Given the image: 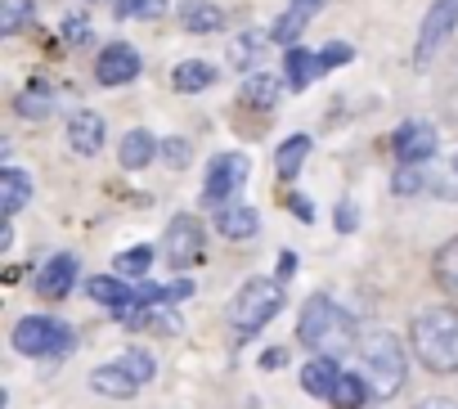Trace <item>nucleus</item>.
Returning a JSON list of instances; mask_svg holds the SVG:
<instances>
[{
  "mask_svg": "<svg viewBox=\"0 0 458 409\" xmlns=\"http://www.w3.org/2000/svg\"><path fill=\"white\" fill-rule=\"evenodd\" d=\"M140 68H144L140 50H135V46H126V41H113V46L99 55L95 77H99V86H126V81H135V77H140Z\"/></svg>",
  "mask_w": 458,
  "mask_h": 409,
  "instance_id": "obj_9",
  "label": "nucleus"
},
{
  "mask_svg": "<svg viewBox=\"0 0 458 409\" xmlns=\"http://www.w3.org/2000/svg\"><path fill=\"white\" fill-rule=\"evenodd\" d=\"M342 369H337V355H315L301 364V387L315 396V400H333V387H337Z\"/></svg>",
  "mask_w": 458,
  "mask_h": 409,
  "instance_id": "obj_17",
  "label": "nucleus"
},
{
  "mask_svg": "<svg viewBox=\"0 0 458 409\" xmlns=\"http://www.w3.org/2000/svg\"><path fill=\"white\" fill-rule=\"evenodd\" d=\"M252 175V158L248 153H216L207 166V184H202V202L207 208H225Z\"/></svg>",
  "mask_w": 458,
  "mask_h": 409,
  "instance_id": "obj_6",
  "label": "nucleus"
},
{
  "mask_svg": "<svg viewBox=\"0 0 458 409\" xmlns=\"http://www.w3.org/2000/svg\"><path fill=\"white\" fill-rule=\"evenodd\" d=\"M148 266H153V248H148V243L126 248V252L117 257V275H135V279H144V275H148Z\"/></svg>",
  "mask_w": 458,
  "mask_h": 409,
  "instance_id": "obj_29",
  "label": "nucleus"
},
{
  "mask_svg": "<svg viewBox=\"0 0 458 409\" xmlns=\"http://www.w3.org/2000/svg\"><path fill=\"white\" fill-rule=\"evenodd\" d=\"M171 86H175L180 95H202V90L216 86V68L202 64V59H184V64L171 68Z\"/></svg>",
  "mask_w": 458,
  "mask_h": 409,
  "instance_id": "obj_20",
  "label": "nucleus"
},
{
  "mask_svg": "<svg viewBox=\"0 0 458 409\" xmlns=\"http://www.w3.org/2000/svg\"><path fill=\"white\" fill-rule=\"evenodd\" d=\"M180 28L184 32H220L225 10H216L211 0H180Z\"/></svg>",
  "mask_w": 458,
  "mask_h": 409,
  "instance_id": "obj_21",
  "label": "nucleus"
},
{
  "mask_svg": "<svg viewBox=\"0 0 458 409\" xmlns=\"http://www.w3.org/2000/svg\"><path fill=\"white\" fill-rule=\"evenodd\" d=\"M64 41L68 46H86L90 41V19L86 14H68L64 19Z\"/></svg>",
  "mask_w": 458,
  "mask_h": 409,
  "instance_id": "obj_34",
  "label": "nucleus"
},
{
  "mask_svg": "<svg viewBox=\"0 0 458 409\" xmlns=\"http://www.w3.org/2000/svg\"><path fill=\"white\" fill-rule=\"evenodd\" d=\"M355 59V50L351 46H328V50H319V72H328V68H342V64H351Z\"/></svg>",
  "mask_w": 458,
  "mask_h": 409,
  "instance_id": "obj_36",
  "label": "nucleus"
},
{
  "mask_svg": "<svg viewBox=\"0 0 458 409\" xmlns=\"http://www.w3.org/2000/svg\"><path fill=\"white\" fill-rule=\"evenodd\" d=\"M261 55H266V37H261V32H243L234 46H229V59H234L243 72H248V68H252Z\"/></svg>",
  "mask_w": 458,
  "mask_h": 409,
  "instance_id": "obj_28",
  "label": "nucleus"
},
{
  "mask_svg": "<svg viewBox=\"0 0 458 409\" xmlns=\"http://www.w3.org/2000/svg\"><path fill=\"white\" fill-rule=\"evenodd\" d=\"M360 373H364V382H369V391L373 396H395L400 387H404V378H409V360H404V346L395 342V333H386V328H369L364 337H360Z\"/></svg>",
  "mask_w": 458,
  "mask_h": 409,
  "instance_id": "obj_3",
  "label": "nucleus"
},
{
  "mask_svg": "<svg viewBox=\"0 0 458 409\" xmlns=\"http://www.w3.org/2000/svg\"><path fill=\"white\" fill-rule=\"evenodd\" d=\"M293 275H297V252L288 248V252H279V275H275V279H284V284H288Z\"/></svg>",
  "mask_w": 458,
  "mask_h": 409,
  "instance_id": "obj_38",
  "label": "nucleus"
},
{
  "mask_svg": "<svg viewBox=\"0 0 458 409\" xmlns=\"http://www.w3.org/2000/svg\"><path fill=\"white\" fill-rule=\"evenodd\" d=\"M171 0H117V19H162Z\"/></svg>",
  "mask_w": 458,
  "mask_h": 409,
  "instance_id": "obj_30",
  "label": "nucleus"
},
{
  "mask_svg": "<svg viewBox=\"0 0 458 409\" xmlns=\"http://www.w3.org/2000/svg\"><path fill=\"white\" fill-rule=\"evenodd\" d=\"M117 360H122L140 382H153V378H157V364H153V355H148V351H122Z\"/></svg>",
  "mask_w": 458,
  "mask_h": 409,
  "instance_id": "obj_31",
  "label": "nucleus"
},
{
  "mask_svg": "<svg viewBox=\"0 0 458 409\" xmlns=\"http://www.w3.org/2000/svg\"><path fill=\"white\" fill-rule=\"evenodd\" d=\"M279 95H284V77H275V72H266V68L248 72V81H243V99H248L252 108H275Z\"/></svg>",
  "mask_w": 458,
  "mask_h": 409,
  "instance_id": "obj_23",
  "label": "nucleus"
},
{
  "mask_svg": "<svg viewBox=\"0 0 458 409\" xmlns=\"http://www.w3.org/2000/svg\"><path fill=\"white\" fill-rule=\"evenodd\" d=\"M355 226H360V221H355V202H351V198H342V202H337V230H342V234H351Z\"/></svg>",
  "mask_w": 458,
  "mask_h": 409,
  "instance_id": "obj_37",
  "label": "nucleus"
},
{
  "mask_svg": "<svg viewBox=\"0 0 458 409\" xmlns=\"http://www.w3.org/2000/svg\"><path fill=\"white\" fill-rule=\"evenodd\" d=\"M68 149L81 158H95L104 149V117L95 108H77L68 113Z\"/></svg>",
  "mask_w": 458,
  "mask_h": 409,
  "instance_id": "obj_12",
  "label": "nucleus"
},
{
  "mask_svg": "<svg viewBox=\"0 0 458 409\" xmlns=\"http://www.w3.org/2000/svg\"><path fill=\"white\" fill-rule=\"evenodd\" d=\"M454 28H458V0H431V10H427V19H422V28H418V50H413V59L427 64L431 50H436Z\"/></svg>",
  "mask_w": 458,
  "mask_h": 409,
  "instance_id": "obj_8",
  "label": "nucleus"
},
{
  "mask_svg": "<svg viewBox=\"0 0 458 409\" xmlns=\"http://www.w3.org/2000/svg\"><path fill=\"white\" fill-rule=\"evenodd\" d=\"M162 252H166V261H171L175 270H184V266H198V261H202V226H198L189 212L171 217V226H166V239H162Z\"/></svg>",
  "mask_w": 458,
  "mask_h": 409,
  "instance_id": "obj_7",
  "label": "nucleus"
},
{
  "mask_svg": "<svg viewBox=\"0 0 458 409\" xmlns=\"http://www.w3.org/2000/svg\"><path fill=\"white\" fill-rule=\"evenodd\" d=\"M28 198H32V175L28 171H19V166L0 171V217L14 221L28 208Z\"/></svg>",
  "mask_w": 458,
  "mask_h": 409,
  "instance_id": "obj_16",
  "label": "nucleus"
},
{
  "mask_svg": "<svg viewBox=\"0 0 458 409\" xmlns=\"http://www.w3.org/2000/svg\"><path fill=\"white\" fill-rule=\"evenodd\" d=\"M364 396H369L364 373H342V378H337V387H333V405H337V409H360V405H364Z\"/></svg>",
  "mask_w": 458,
  "mask_h": 409,
  "instance_id": "obj_26",
  "label": "nucleus"
},
{
  "mask_svg": "<svg viewBox=\"0 0 458 409\" xmlns=\"http://www.w3.org/2000/svg\"><path fill=\"white\" fill-rule=\"evenodd\" d=\"M436 144H440V135H436V126L431 122H404L395 135H391V149H395V158L400 162H431L436 158Z\"/></svg>",
  "mask_w": 458,
  "mask_h": 409,
  "instance_id": "obj_10",
  "label": "nucleus"
},
{
  "mask_svg": "<svg viewBox=\"0 0 458 409\" xmlns=\"http://www.w3.org/2000/svg\"><path fill=\"white\" fill-rule=\"evenodd\" d=\"M86 293H90V302H99V306H108V311L135 306V288H126L117 275H90V279H86Z\"/></svg>",
  "mask_w": 458,
  "mask_h": 409,
  "instance_id": "obj_19",
  "label": "nucleus"
},
{
  "mask_svg": "<svg viewBox=\"0 0 458 409\" xmlns=\"http://www.w3.org/2000/svg\"><path fill=\"white\" fill-rule=\"evenodd\" d=\"M284 360H288V351H284V346H275V351H266V355H261V369H279Z\"/></svg>",
  "mask_w": 458,
  "mask_h": 409,
  "instance_id": "obj_41",
  "label": "nucleus"
},
{
  "mask_svg": "<svg viewBox=\"0 0 458 409\" xmlns=\"http://www.w3.org/2000/svg\"><path fill=\"white\" fill-rule=\"evenodd\" d=\"M77 275H81V261H77L72 252H55V257L37 270L32 288H37L41 297H68L72 284H77Z\"/></svg>",
  "mask_w": 458,
  "mask_h": 409,
  "instance_id": "obj_11",
  "label": "nucleus"
},
{
  "mask_svg": "<svg viewBox=\"0 0 458 409\" xmlns=\"http://www.w3.org/2000/svg\"><path fill=\"white\" fill-rule=\"evenodd\" d=\"M324 10V0H288V14L275 23V32H270V41H279V46H288V41H297L301 37V28L315 19Z\"/></svg>",
  "mask_w": 458,
  "mask_h": 409,
  "instance_id": "obj_18",
  "label": "nucleus"
},
{
  "mask_svg": "<svg viewBox=\"0 0 458 409\" xmlns=\"http://www.w3.org/2000/svg\"><path fill=\"white\" fill-rule=\"evenodd\" d=\"M189 158H193V149H189V140H162V162L171 166V171H180V166H189Z\"/></svg>",
  "mask_w": 458,
  "mask_h": 409,
  "instance_id": "obj_32",
  "label": "nucleus"
},
{
  "mask_svg": "<svg viewBox=\"0 0 458 409\" xmlns=\"http://www.w3.org/2000/svg\"><path fill=\"white\" fill-rule=\"evenodd\" d=\"M140 387H144V382H140V378H135V373H131L122 360L90 369V391H99V396H108V400H131Z\"/></svg>",
  "mask_w": 458,
  "mask_h": 409,
  "instance_id": "obj_13",
  "label": "nucleus"
},
{
  "mask_svg": "<svg viewBox=\"0 0 458 409\" xmlns=\"http://www.w3.org/2000/svg\"><path fill=\"white\" fill-rule=\"evenodd\" d=\"M306 153H310V135H288V140L279 144V153H275V171H279L284 180H297Z\"/></svg>",
  "mask_w": 458,
  "mask_h": 409,
  "instance_id": "obj_24",
  "label": "nucleus"
},
{
  "mask_svg": "<svg viewBox=\"0 0 458 409\" xmlns=\"http://www.w3.org/2000/svg\"><path fill=\"white\" fill-rule=\"evenodd\" d=\"M431 275H436V284H440L445 293H458V239H449V243L436 252Z\"/></svg>",
  "mask_w": 458,
  "mask_h": 409,
  "instance_id": "obj_25",
  "label": "nucleus"
},
{
  "mask_svg": "<svg viewBox=\"0 0 458 409\" xmlns=\"http://www.w3.org/2000/svg\"><path fill=\"white\" fill-rule=\"evenodd\" d=\"M279 311H284V279H248L229 302V324L239 333H257Z\"/></svg>",
  "mask_w": 458,
  "mask_h": 409,
  "instance_id": "obj_5",
  "label": "nucleus"
},
{
  "mask_svg": "<svg viewBox=\"0 0 458 409\" xmlns=\"http://www.w3.org/2000/svg\"><path fill=\"white\" fill-rule=\"evenodd\" d=\"M153 158H162V140L153 135V131H144V126H135V131H126L122 135V149H117V162L126 166V171H144Z\"/></svg>",
  "mask_w": 458,
  "mask_h": 409,
  "instance_id": "obj_15",
  "label": "nucleus"
},
{
  "mask_svg": "<svg viewBox=\"0 0 458 409\" xmlns=\"http://www.w3.org/2000/svg\"><path fill=\"white\" fill-rule=\"evenodd\" d=\"M413 409H458V400H449V396H431V400H418Z\"/></svg>",
  "mask_w": 458,
  "mask_h": 409,
  "instance_id": "obj_40",
  "label": "nucleus"
},
{
  "mask_svg": "<svg viewBox=\"0 0 458 409\" xmlns=\"http://www.w3.org/2000/svg\"><path fill=\"white\" fill-rule=\"evenodd\" d=\"M261 230V217L257 208H248V202H225V208H216V234L220 239H252Z\"/></svg>",
  "mask_w": 458,
  "mask_h": 409,
  "instance_id": "obj_14",
  "label": "nucleus"
},
{
  "mask_svg": "<svg viewBox=\"0 0 458 409\" xmlns=\"http://www.w3.org/2000/svg\"><path fill=\"white\" fill-rule=\"evenodd\" d=\"M19 113H23V117H32V122L50 117V113H55V99H50V90L32 81V86H28V90L19 95Z\"/></svg>",
  "mask_w": 458,
  "mask_h": 409,
  "instance_id": "obj_27",
  "label": "nucleus"
},
{
  "mask_svg": "<svg viewBox=\"0 0 458 409\" xmlns=\"http://www.w3.org/2000/svg\"><path fill=\"white\" fill-rule=\"evenodd\" d=\"M19 23H23V0H5V5H0V32L14 37Z\"/></svg>",
  "mask_w": 458,
  "mask_h": 409,
  "instance_id": "obj_35",
  "label": "nucleus"
},
{
  "mask_svg": "<svg viewBox=\"0 0 458 409\" xmlns=\"http://www.w3.org/2000/svg\"><path fill=\"white\" fill-rule=\"evenodd\" d=\"M297 337H301V346H310L315 355H342L346 346H355V320H351L333 297H310V302L301 306Z\"/></svg>",
  "mask_w": 458,
  "mask_h": 409,
  "instance_id": "obj_2",
  "label": "nucleus"
},
{
  "mask_svg": "<svg viewBox=\"0 0 458 409\" xmlns=\"http://www.w3.org/2000/svg\"><path fill=\"white\" fill-rule=\"evenodd\" d=\"M284 77H288V90H306L319 72V55L301 50V46H288V59H284Z\"/></svg>",
  "mask_w": 458,
  "mask_h": 409,
  "instance_id": "obj_22",
  "label": "nucleus"
},
{
  "mask_svg": "<svg viewBox=\"0 0 458 409\" xmlns=\"http://www.w3.org/2000/svg\"><path fill=\"white\" fill-rule=\"evenodd\" d=\"M422 184H427V171H422V162H413V166L404 162V166L395 171V193H418Z\"/></svg>",
  "mask_w": 458,
  "mask_h": 409,
  "instance_id": "obj_33",
  "label": "nucleus"
},
{
  "mask_svg": "<svg viewBox=\"0 0 458 409\" xmlns=\"http://www.w3.org/2000/svg\"><path fill=\"white\" fill-rule=\"evenodd\" d=\"M293 212H297L301 221H315V208H310V202H306V198H293Z\"/></svg>",
  "mask_w": 458,
  "mask_h": 409,
  "instance_id": "obj_42",
  "label": "nucleus"
},
{
  "mask_svg": "<svg viewBox=\"0 0 458 409\" xmlns=\"http://www.w3.org/2000/svg\"><path fill=\"white\" fill-rule=\"evenodd\" d=\"M418 364L431 373H458V311L454 306H431L413 320L409 328Z\"/></svg>",
  "mask_w": 458,
  "mask_h": 409,
  "instance_id": "obj_1",
  "label": "nucleus"
},
{
  "mask_svg": "<svg viewBox=\"0 0 458 409\" xmlns=\"http://www.w3.org/2000/svg\"><path fill=\"white\" fill-rule=\"evenodd\" d=\"M184 297H193V284H189V279H175V284H166V302H184Z\"/></svg>",
  "mask_w": 458,
  "mask_h": 409,
  "instance_id": "obj_39",
  "label": "nucleus"
},
{
  "mask_svg": "<svg viewBox=\"0 0 458 409\" xmlns=\"http://www.w3.org/2000/svg\"><path fill=\"white\" fill-rule=\"evenodd\" d=\"M14 351L19 355H32V360H64L72 346H77V333L55 320V315H23L10 333Z\"/></svg>",
  "mask_w": 458,
  "mask_h": 409,
  "instance_id": "obj_4",
  "label": "nucleus"
}]
</instances>
